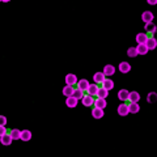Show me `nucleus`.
Returning <instances> with one entry per match:
<instances>
[{
	"label": "nucleus",
	"instance_id": "1",
	"mask_svg": "<svg viewBox=\"0 0 157 157\" xmlns=\"http://www.w3.org/2000/svg\"><path fill=\"white\" fill-rule=\"evenodd\" d=\"M118 114H119L121 117H127L130 114L128 113V105L127 104H122L118 106Z\"/></svg>",
	"mask_w": 157,
	"mask_h": 157
},
{
	"label": "nucleus",
	"instance_id": "2",
	"mask_svg": "<svg viewBox=\"0 0 157 157\" xmlns=\"http://www.w3.org/2000/svg\"><path fill=\"white\" fill-rule=\"evenodd\" d=\"M144 45L147 46V48L148 50H155V48L157 47V41H156V38H153V37H148V39H147V42L144 43Z\"/></svg>",
	"mask_w": 157,
	"mask_h": 157
},
{
	"label": "nucleus",
	"instance_id": "3",
	"mask_svg": "<svg viewBox=\"0 0 157 157\" xmlns=\"http://www.w3.org/2000/svg\"><path fill=\"white\" fill-rule=\"evenodd\" d=\"M81 101H82V105H84L85 107H90L93 105V102H94V98H93V96H89V94H86L81 98Z\"/></svg>",
	"mask_w": 157,
	"mask_h": 157
},
{
	"label": "nucleus",
	"instance_id": "4",
	"mask_svg": "<svg viewBox=\"0 0 157 157\" xmlns=\"http://www.w3.org/2000/svg\"><path fill=\"white\" fill-rule=\"evenodd\" d=\"M144 30L147 33H151V34H155L157 32V26L153 24V21L152 22H145V25H144Z\"/></svg>",
	"mask_w": 157,
	"mask_h": 157
},
{
	"label": "nucleus",
	"instance_id": "5",
	"mask_svg": "<svg viewBox=\"0 0 157 157\" xmlns=\"http://www.w3.org/2000/svg\"><path fill=\"white\" fill-rule=\"evenodd\" d=\"M153 18H155L153 13L149 12V11H145V12L141 13V20H143L144 22H152L153 21Z\"/></svg>",
	"mask_w": 157,
	"mask_h": 157
},
{
	"label": "nucleus",
	"instance_id": "6",
	"mask_svg": "<svg viewBox=\"0 0 157 157\" xmlns=\"http://www.w3.org/2000/svg\"><path fill=\"white\" fill-rule=\"evenodd\" d=\"M32 139V132L29 130H22L21 132H20V140L22 141H29Z\"/></svg>",
	"mask_w": 157,
	"mask_h": 157
},
{
	"label": "nucleus",
	"instance_id": "7",
	"mask_svg": "<svg viewBox=\"0 0 157 157\" xmlns=\"http://www.w3.org/2000/svg\"><path fill=\"white\" fill-rule=\"evenodd\" d=\"M66 84L67 85H75V84H77L76 75H73V73H68V75L66 76Z\"/></svg>",
	"mask_w": 157,
	"mask_h": 157
},
{
	"label": "nucleus",
	"instance_id": "8",
	"mask_svg": "<svg viewBox=\"0 0 157 157\" xmlns=\"http://www.w3.org/2000/svg\"><path fill=\"white\" fill-rule=\"evenodd\" d=\"M77 102H78V100H76L73 96H68L67 100H66V105L68 107H71V109H73V107L77 106Z\"/></svg>",
	"mask_w": 157,
	"mask_h": 157
},
{
	"label": "nucleus",
	"instance_id": "9",
	"mask_svg": "<svg viewBox=\"0 0 157 157\" xmlns=\"http://www.w3.org/2000/svg\"><path fill=\"white\" fill-rule=\"evenodd\" d=\"M101 84H102V88H105V89L109 90V92L113 89V88H114V81L110 80V78H106V77H105V80L102 81Z\"/></svg>",
	"mask_w": 157,
	"mask_h": 157
},
{
	"label": "nucleus",
	"instance_id": "10",
	"mask_svg": "<svg viewBox=\"0 0 157 157\" xmlns=\"http://www.w3.org/2000/svg\"><path fill=\"white\" fill-rule=\"evenodd\" d=\"M92 115L93 118H96V119H101L102 117H104V109H100V107H96L94 106V109L92 110Z\"/></svg>",
	"mask_w": 157,
	"mask_h": 157
},
{
	"label": "nucleus",
	"instance_id": "11",
	"mask_svg": "<svg viewBox=\"0 0 157 157\" xmlns=\"http://www.w3.org/2000/svg\"><path fill=\"white\" fill-rule=\"evenodd\" d=\"M139 111H140V105L137 102H131L128 105V113H131V114H137Z\"/></svg>",
	"mask_w": 157,
	"mask_h": 157
},
{
	"label": "nucleus",
	"instance_id": "12",
	"mask_svg": "<svg viewBox=\"0 0 157 157\" xmlns=\"http://www.w3.org/2000/svg\"><path fill=\"white\" fill-rule=\"evenodd\" d=\"M136 51H137V55H145V54H148L149 50L147 48V46L144 45V43H137Z\"/></svg>",
	"mask_w": 157,
	"mask_h": 157
},
{
	"label": "nucleus",
	"instance_id": "13",
	"mask_svg": "<svg viewBox=\"0 0 157 157\" xmlns=\"http://www.w3.org/2000/svg\"><path fill=\"white\" fill-rule=\"evenodd\" d=\"M0 141H2L3 145H11L13 139L11 137V135H9V134H4L3 136H0Z\"/></svg>",
	"mask_w": 157,
	"mask_h": 157
},
{
	"label": "nucleus",
	"instance_id": "14",
	"mask_svg": "<svg viewBox=\"0 0 157 157\" xmlns=\"http://www.w3.org/2000/svg\"><path fill=\"white\" fill-rule=\"evenodd\" d=\"M119 71H121V73H128L131 71V64L127 62L119 63Z\"/></svg>",
	"mask_w": 157,
	"mask_h": 157
},
{
	"label": "nucleus",
	"instance_id": "15",
	"mask_svg": "<svg viewBox=\"0 0 157 157\" xmlns=\"http://www.w3.org/2000/svg\"><path fill=\"white\" fill-rule=\"evenodd\" d=\"M102 72H104L105 76H113L115 73V67L111 66V64H107V66L104 67V71Z\"/></svg>",
	"mask_w": 157,
	"mask_h": 157
},
{
	"label": "nucleus",
	"instance_id": "16",
	"mask_svg": "<svg viewBox=\"0 0 157 157\" xmlns=\"http://www.w3.org/2000/svg\"><path fill=\"white\" fill-rule=\"evenodd\" d=\"M105 75H104V72H96L94 75H93V81L96 82V84H101L102 81L105 80Z\"/></svg>",
	"mask_w": 157,
	"mask_h": 157
},
{
	"label": "nucleus",
	"instance_id": "17",
	"mask_svg": "<svg viewBox=\"0 0 157 157\" xmlns=\"http://www.w3.org/2000/svg\"><path fill=\"white\" fill-rule=\"evenodd\" d=\"M128 94H130V92L127 90V89H121L119 92H118V98H119L121 101H128Z\"/></svg>",
	"mask_w": 157,
	"mask_h": 157
},
{
	"label": "nucleus",
	"instance_id": "18",
	"mask_svg": "<svg viewBox=\"0 0 157 157\" xmlns=\"http://www.w3.org/2000/svg\"><path fill=\"white\" fill-rule=\"evenodd\" d=\"M93 105H96V107H100V109H105L107 105L106 98H97V100L93 102Z\"/></svg>",
	"mask_w": 157,
	"mask_h": 157
},
{
	"label": "nucleus",
	"instance_id": "19",
	"mask_svg": "<svg viewBox=\"0 0 157 157\" xmlns=\"http://www.w3.org/2000/svg\"><path fill=\"white\" fill-rule=\"evenodd\" d=\"M97 90H98V85L97 84H89V86H88V89H86V93L89 96L94 97L97 94Z\"/></svg>",
	"mask_w": 157,
	"mask_h": 157
},
{
	"label": "nucleus",
	"instance_id": "20",
	"mask_svg": "<svg viewBox=\"0 0 157 157\" xmlns=\"http://www.w3.org/2000/svg\"><path fill=\"white\" fill-rule=\"evenodd\" d=\"M147 39H148V34H147V33H139V34H136V42L137 43H145Z\"/></svg>",
	"mask_w": 157,
	"mask_h": 157
},
{
	"label": "nucleus",
	"instance_id": "21",
	"mask_svg": "<svg viewBox=\"0 0 157 157\" xmlns=\"http://www.w3.org/2000/svg\"><path fill=\"white\" fill-rule=\"evenodd\" d=\"M140 100V94L137 92H130V94H128V101L130 102H139Z\"/></svg>",
	"mask_w": 157,
	"mask_h": 157
},
{
	"label": "nucleus",
	"instance_id": "22",
	"mask_svg": "<svg viewBox=\"0 0 157 157\" xmlns=\"http://www.w3.org/2000/svg\"><path fill=\"white\" fill-rule=\"evenodd\" d=\"M77 85H78V89L86 92L88 86H89V81L85 80V78H81V80H78V84H77Z\"/></svg>",
	"mask_w": 157,
	"mask_h": 157
},
{
	"label": "nucleus",
	"instance_id": "23",
	"mask_svg": "<svg viewBox=\"0 0 157 157\" xmlns=\"http://www.w3.org/2000/svg\"><path fill=\"white\" fill-rule=\"evenodd\" d=\"M96 96L98 98H107V96H109V90H106L105 88H98Z\"/></svg>",
	"mask_w": 157,
	"mask_h": 157
},
{
	"label": "nucleus",
	"instance_id": "24",
	"mask_svg": "<svg viewBox=\"0 0 157 157\" xmlns=\"http://www.w3.org/2000/svg\"><path fill=\"white\" fill-rule=\"evenodd\" d=\"M72 96L76 98V100H81L82 97H84V90H81V89H73V93H72Z\"/></svg>",
	"mask_w": 157,
	"mask_h": 157
},
{
	"label": "nucleus",
	"instance_id": "25",
	"mask_svg": "<svg viewBox=\"0 0 157 157\" xmlns=\"http://www.w3.org/2000/svg\"><path fill=\"white\" fill-rule=\"evenodd\" d=\"M72 93H73V85H66L64 88H63V94H64L66 97L72 96Z\"/></svg>",
	"mask_w": 157,
	"mask_h": 157
},
{
	"label": "nucleus",
	"instance_id": "26",
	"mask_svg": "<svg viewBox=\"0 0 157 157\" xmlns=\"http://www.w3.org/2000/svg\"><path fill=\"white\" fill-rule=\"evenodd\" d=\"M156 100H157V94L155 92L148 93V96H147V101H148L149 104H153V102H156Z\"/></svg>",
	"mask_w": 157,
	"mask_h": 157
},
{
	"label": "nucleus",
	"instance_id": "27",
	"mask_svg": "<svg viewBox=\"0 0 157 157\" xmlns=\"http://www.w3.org/2000/svg\"><path fill=\"white\" fill-rule=\"evenodd\" d=\"M20 132H21L20 130H17V128H13L11 132H9V135H11V137H12L13 140H18V139H20Z\"/></svg>",
	"mask_w": 157,
	"mask_h": 157
},
{
	"label": "nucleus",
	"instance_id": "28",
	"mask_svg": "<svg viewBox=\"0 0 157 157\" xmlns=\"http://www.w3.org/2000/svg\"><path fill=\"white\" fill-rule=\"evenodd\" d=\"M127 55L130 58H136L137 56V51H136V47H130L127 50Z\"/></svg>",
	"mask_w": 157,
	"mask_h": 157
},
{
	"label": "nucleus",
	"instance_id": "29",
	"mask_svg": "<svg viewBox=\"0 0 157 157\" xmlns=\"http://www.w3.org/2000/svg\"><path fill=\"white\" fill-rule=\"evenodd\" d=\"M0 126H7V118L4 115H0Z\"/></svg>",
	"mask_w": 157,
	"mask_h": 157
},
{
	"label": "nucleus",
	"instance_id": "30",
	"mask_svg": "<svg viewBox=\"0 0 157 157\" xmlns=\"http://www.w3.org/2000/svg\"><path fill=\"white\" fill-rule=\"evenodd\" d=\"M4 134H7V128H6V126H0V136H3Z\"/></svg>",
	"mask_w": 157,
	"mask_h": 157
},
{
	"label": "nucleus",
	"instance_id": "31",
	"mask_svg": "<svg viewBox=\"0 0 157 157\" xmlns=\"http://www.w3.org/2000/svg\"><path fill=\"white\" fill-rule=\"evenodd\" d=\"M147 3L151 4V6H156V4H157V0H147Z\"/></svg>",
	"mask_w": 157,
	"mask_h": 157
},
{
	"label": "nucleus",
	"instance_id": "32",
	"mask_svg": "<svg viewBox=\"0 0 157 157\" xmlns=\"http://www.w3.org/2000/svg\"><path fill=\"white\" fill-rule=\"evenodd\" d=\"M2 2H3V3H9L11 0H2Z\"/></svg>",
	"mask_w": 157,
	"mask_h": 157
},
{
	"label": "nucleus",
	"instance_id": "33",
	"mask_svg": "<svg viewBox=\"0 0 157 157\" xmlns=\"http://www.w3.org/2000/svg\"><path fill=\"white\" fill-rule=\"evenodd\" d=\"M0 3H2V0H0Z\"/></svg>",
	"mask_w": 157,
	"mask_h": 157
}]
</instances>
